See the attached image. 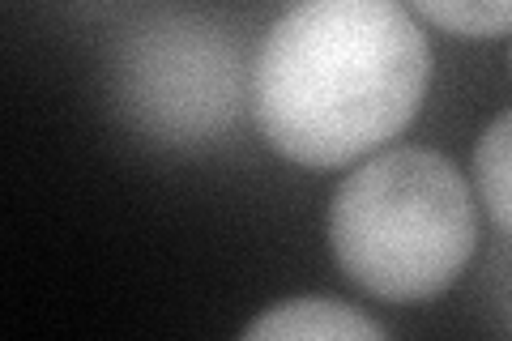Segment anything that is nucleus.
Wrapping results in <instances>:
<instances>
[{"mask_svg":"<svg viewBox=\"0 0 512 341\" xmlns=\"http://www.w3.org/2000/svg\"><path fill=\"white\" fill-rule=\"evenodd\" d=\"M431 43L406 0H295L252 56V120L295 167L329 171L419 116Z\"/></svg>","mask_w":512,"mask_h":341,"instance_id":"1","label":"nucleus"},{"mask_svg":"<svg viewBox=\"0 0 512 341\" xmlns=\"http://www.w3.org/2000/svg\"><path fill=\"white\" fill-rule=\"evenodd\" d=\"M333 261L363 295L427 303L444 295L478 248V209L466 175L423 145L359 162L329 205Z\"/></svg>","mask_w":512,"mask_h":341,"instance_id":"2","label":"nucleus"},{"mask_svg":"<svg viewBox=\"0 0 512 341\" xmlns=\"http://www.w3.org/2000/svg\"><path fill=\"white\" fill-rule=\"evenodd\" d=\"M248 99V43L218 13L158 9L128 26L111 56V107L128 133L163 150L227 141Z\"/></svg>","mask_w":512,"mask_h":341,"instance_id":"3","label":"nucleus"},{"mask_svg":"<svg viewBox=\"0 0 512 341\" xmlns=\"http://www.w3.org/2000/svg\"><path fill=\"white\" fill-rule=\"evenodd\" d=\"M248 341H278V337H325V341H380L389 337L380 320L363 316L359 307H350L342 299H282L274 307H265L248 329Z\"/></svg>","mask_w":512,"mask_h":341,"instance_id":"4","label":"nucleus"},{"mask_svg":"<svg viewBox=\"0 0 512 341\" xmlns=\"http://www.w3.org/2000/svg\"><path fill=\"white\" fill-rule=\"evenodd\" d=\"M474 184L495 226L512 239V111L495 116L474 145Z\"/></svg>","mask_w":512,"mask_h":341,"instance_id":"5","label":"nucleus"},{"mask_svg":"<svg viewBox=\"0 0 512 341\" xmlns=\"http://www.w3.org/2000/svg\"><path fill=\"white\" fill-rule=\"evenodd\" d=\"M410 5L457 39H495L512 30V0H410Z\"/></svg>","mask_w":512,"mask_h":341,"instance_id":"6","label":"nucleus"},{"mask_svg":"<svg viewBox=\"0 0 512 341\" xmlns=\"http://www.w3.org/2000/svg\"><path fill=\"white\" fill-rule=\"evenodd\" d=\"M491 299L495 312L504 316V329L512 333V252H500L491 265Z\"/></svg>","mask_w":512,"mask_h":341,"instance_id":"7","label":"nucleus"},{"mask_svg":"<svg viewBox=\"0 0 512 341\" xmlns=\"http://www.w3.org/2000/svg\"><path fill=\"white\" fill-rule=\"evenodd\" d=\"M508 64H512V56H508Z\"/></svg>","mask_w":512,"mask_h":341,"instance_id":"8","label":"nucleus"}]
</instances>
